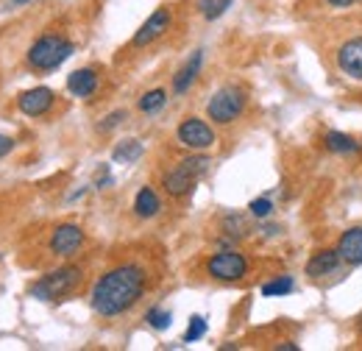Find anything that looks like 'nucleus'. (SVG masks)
<instances>
[{
  "label": "nucleus",
  "mask_w": 362,
  "mask_h": 351,
  "mask_svg": "<svg viewBox=\"0 0 362 351\" xmlns=\"http://www.w3.org/2000/svg\"><path fill=\"white\" fill-rule=\"evenodd\" d=\"M293 287H296V282L290 276H279V279H273V282H268L262 287V296H268V299H273V296H287V293H293Z\"/></svg>",
  "instance_id": "20"
},
{
  "label": "nucleus",
  "mask_w": 362,
  "mask_h": 351,
  "mask_svg": "<svg viewBox=\"0 0 362 351\" xmlns=\"http://www.w3.org/2000/svg\"><path fill=\"white\" fill-rule=\"evenodd\" d=\"M84 243V231L76 226V223H62L53 229V237H50V251L56 257H70L81 248Z\"/></svg>",
  "instance_id": "7"
},
{
  "label": "nucleus",
  "mask_w": 362,
  "mask_h": 351,
  "mask_svg": "<svg viewBox=\"0 0 362 351\" xmlns=\"http://www.w3.org/2000/svg\"><path fill=\"white\" fill-rule=\"evenodd\" d=\"M53 98H56L53 89L37 87V89L23 92V95L17 98V106H20L23 115H28V117H40V115H45L47 109L53 106Z\"/></svg>",
  "instance_id": "10"
},
{
  "label": "nucleus",
  "mask_w": 362,
  "mask_h": 351,
  "mask_svg": "<svg viewBox=\"0 0 362 351\" xmlns=\"http://www.w3.org/2000/svg\"><path fill=\"white\" fill-rule=\"evenodd\" d=\"M98 87V76H95V70L90 67H84V70H76L70 79H67V89L76 95V98H90L92 92Z\"/></svg>",
  "instance_id": "13"
},
{
  "label": "nucleus",
  "mask_w": 362,
  "mask_h": 351,
  "mask_svg": "<svg viewBox=\"0 0 362 351\" xmlns=\"http://www.w3.org/2000/svg\"><path fill=\"white\" fill-rule=\"evenodd\" d=\"M243 109H245V92L240 87L218 89V92L209 98V103H206L209 120H215V123H221V126L237 120V117L243 115Z\"/></svg>",
  "instance_id": "4"
},
{
  "label": "nucleus",
  "mask_w": 362,
  "mask_h": 351,
  "mask_svg": "<svg viewBox=\"0 0 362 351\" xmlns=\"http://www.w3.org/2000/svg\"><path fill=\"white\" fill-rule=\"evenodd\" d=\"M123 120H126V112H123V109H120V112H112V115L100 123V132H112V129H115L117 123H123Z\"/></svg>",
  "instance_id": "26"
},
{
  "label": "nucleus",
  "mask_w": 362,
  "mask_h": 351,
  "mask_svg": "<svg viewBox=\"0 0 362 351\" xmlns=\"http://www.w3.org/2000/svg\"><path fill=\"white\" fill-rule=\"evenodd\" d=\"M145 290V270L139 265H120L98 279L92 287V309L103 318L123 315L142 299Z\"/></svg>",
  "instance_id": "1"
},
{
  "label": "nucleus",
  "mask_w": 362,
  "mask_h": 351,
  "mask_svg": "<svg viewBox=\"0 0 362 351\" xmlns=\"http://www.w3.org/2000/svg\"><path fill=\"white\" fill-rule=\"evenodd\" d=\"M81 284V270L78 267H59L53 273H45L40 282L31 284V296L40 301H53L67 293H73Z\"/></svg>",
  "instance_id": "3"
},
{
  "label": "nucleus",
  "mask_w": 362,
  "mask_h": 351,
  "mask_svg": "<svg viewBox=\"0 0 362 351\" xmlns=\"http://www.w3.org/2000/svg\"><path fill=\"white\" fill-rule=\"evenodd\" d=\"M326 148L334 151V154H354V151H360V145L349 134H340V132L326 134Z\"/></svg>",
  "instance_id": "18"
},
{
  "label": "nucleus",
  "mask_w": 362,
  "mask_h": 351,
  "mask_svg": "<svg viewBox=\"0 0 362 351\" xmlns=\"http://www.w3.org/2000/svg\"><path fill=\"white\" fill-rule=\"evenodd\" d=\"M248 209H251L254 218H268V215L273 212V204L268 201V198H257V201H251Z\"/></svg>",
  "instance_id": "25"
},
{
  "label": "nucleus",
  "mask_w": 362,
  "mask_h": 351,
  "mask_svg": "<svg viewBox=\"0 0 362 351\" xmlns=\"http://www.w3.org/2000/svg\"><path fill=\"white\" fill-rule=\"evenodd\" d=\"M73 42H67L64 37H56V34H47L40 37L37 42L31 45L28 50V64L34 70H56L59 64H64L70 56H73Z\"/></svg>",
  "instance_id": "2"
},
{
  "label": "nucleus",
  "mask_w": 362,
  "mask_h": 351,
  "mask_svg": "<svg viewBox=\"0 0 362 351\" xmlns=\"http://www.w3.org/2000/svg\"><path fill=\"white\" fill-rule=\"evenodd\" d=\"M337 265H340V254L337 251H317L315 257L307 263V273L310 276H326V273H334L337 270Z\"/></svg>",
  "instance_id": "15"
},
{
  "label": "nucleus",
  "mask_w": 362,
  "mask_h": 351,
  "mask_svg": "<svg viewBox=\"0 0 362 351\" xmlns=\"http://www.w3.org/2000/svg\"><path fill=\"white\" fill-rule=\"evenodd\" d=\"M11 3H14V6H20V3H28V0H11Z\"/></svg>",
  "instance_id": "30"
},
{
  "label": "nucleus",
  "mask_w": 362,
  "mask_h": 351,
  "mask_svg": "<svg viewBox=\"0 0 362 351\" xmlns=\"http://www.w3.org/2000/svg\"><path fill=\"white\" fill-rule=\"evenodd\" d=\"M201 59H204V53H201V50H195V53H192V59H189L179 73H176V79H173V89H176L179 95H184L187 89L192 87V81H195V76H198V70H201Z\"/></svg>",
  "instance_id": "14"
},
{
  "label": "nucleus",
  "mask_w": 362,
  "mask_h": 351,
  "mask_svg": "<svg viewBox=\"0 0 362 351\" xmlns=\"http://www.w3.org/2000/svg\"><path fill=\"white\" fill-rule=\"evenodd\" d=\"M329 3H332V6H351L354 0H329Z\"/></svg>",
  "instance_id": "29"
},
{
  "label": "nucleus",
  "mask_w": 362,
  "mask_h": 351,
  "mask_svg": "<svg viewBox=\"0 0 362 351\" xmlns=\"http://www.w3.org/2000/svg\"><path fill=\"white\" fill-rule=\"evenodd\" d=\"M179 142L184 148H192V151H206L215 145V132L204 120L189 117L179 126Z\"/></svg>",
  "instance_id": "6"
},
{
  "label": "nucleus",
  "mask_w": 362,
  "mask_h": 351,
  "mask_svg": "<svg viewBox=\"0 0 362 351\" xmlns=\"http://www.w3.org/2000/svg\"><path fill=\"white\" fill-rule=\"evenodd\" d=\"M145 321L153 326V329H168L170 326V321H173V315L168 312V309H159V307H153V309H148V315H145Z\"/></svg>",
  "instance_id": "22"
},
{
  "label": "nucleus",
  "mask_w": 362,
  "mask_h": 351,
  "mask_svg": "<svg viewBox=\"0 0 362 351\" xmlns=\"http://www.w3.org/2000/svg\"><path fill=\"white\" fill-rule=\"evenodd\" d=\"M11 148H14V139H11V137H3V134H0V159H3V156H6V154H8Z\"/></svg>",
  "instance_id": "27"
},
{
  "label": "nucleus",
  "mask_w": 362,
  "mask_h": 351,
  "mask_svg": "<svg viewBox=\"0 0 362 351\" xmlns=\"http://www.w3.org/2000/svg\"><path fill=\"white\" fill-rule=\"evenodd\" d=\"M228 6H231V0H201V8H204V17L206 20H218Z\"/></svg>",
  "instance_id": "23"
},
{
  "label": "nucleus",
  "mask_w": 362,
  "mask_h": 351,
  "mask_svg": "<svg viewBox=\"0 0 362 351\" xmlns=\"http://www.w3.org/2000/svg\"><path fill=\"white\" fill-rule=\"evenodd\" d=\"M181 168H184V171H189L195 178H201V176L209 171V159H206V156H189V159H184V162H181Z\"/></svg>",
  "instance_id": "24"
},
{
  "label": "nucleus",
  "mask_w": 362,
  "mask_h": 351,
  "mask_svg": "<svg viewBox=\"0 0 362 351\" xmlns=\"http://www.w3.org/2000/svg\"><path fill=\"white\" fill-rule=\"evenodd\" d=\"M115 162H120V165H132L136 162L139 156H142V142L139 139H123L117 148H115Z\"/></svg>",
  "instance_id": "17"
},
{
  "label": "nucleus",
  "mask_w": 362,
  "mask_h": 351,
  "mask_svg": "<svg viewBox=\"0 0 362 351\" xmlns=\"http://www.w3.org/2000/svg\"><path fill=\"white\" fill-rule=\"evenodd\" d=\"M168 28H170V8H156V11L142 23V28L134 34V45L136 47L151 45L153 40H159Z\"/></svg>",
  "instance_id": "9"
},
{
  "label": "nucleus",
  "mask_w": 362,
  "mask_h": 351,
  "mask_svg": "<svg viewBox=\"0 0 362 351\" xmlns=\"http://www.w3.org/2000/svg\"><path fill=\"white\" fill-rule=\"evenodd\" d=\"M165 103H168V92H165V89H151V92H145V95L139 98V109H142L145 115L159 112Z\"/></svg>",
  "instance_id": "19"
},
{
  "label": "nucleus",
  "mask_w": 362,
  "mask_h": 351,
  "mask_svg": "<svg viewBox=\"0 0 362 351\" xmlns=\"http://www.w3.org/2000/svg\"><path fill=\"white\" fill-rule=\"evenodd\" d=\"M206 335V321L201 318V315H192L189 318V326H187V332H184V343H195V340H201Z\"/></svg>",
  "instance_id": "21"
},
{
  "label": "nucleus",
  "mask_w": 362,
  "mask_h": 351,
  "mask_svg": "<svg viewBox=\"0 0 362 351\" xmlns=\"http://www.w3.org/2000/svg\"><path fill=\"white\" fill-rule=\"evenodd\" d=\"M195 181H198V178L179 165L176 171H170V173L165 176V190H168L173 198H181V195H187V192L195 187Z\"/></svg>",
  "instance_id": "12"
},
{
  "label": "nucleus",
  "mask_w": 362,
  "mask_h": 351,
  "mask_svg": "<svg viewBox=\"0 0 362 351\" xmlns=\"http://www.w3.org/2000/svg\"><path fill=\"white\" fill-rule=\"evenodd\" d=\"M337 254H340L343 263H349V265L362 263V229H349V231L340 237Z\"/></svg>",
  "instance_id": "11"
},
{
  "label": "nucleus",
  "mask_w": 362,
  "mask_h": 351,
  "mask_svg": "<svg viewBox=\"0 0 362 351\" xmlns=\"http://www.w3.org/2000/svg\"><path fill=\"white\" fill-rule=\"evenodd\" d=\"M276 351H298V346H293V343H281V346H276Z\"/></svg>",
  "instance_id": "28"
},
{
  "label": "nucleus",
  "mask_w": 362,
  "mask_h": 351,
  "mask_svg": "<svg viewBox=\"0 0 362 351\" xmlns=\"http://www.w3.org/2000/svg\"><path fill=\"white\" fill-rule=\"evenodd\" d=\"M159 209H162L159 195H156L151 187H142V190L136 192V198H134V212L139 215V218H153Z\"/></svg>",
  "instance_id": "16"
},
{
  "label": "nucleus",
  "mask_w": 362,
  "mask_h": 351,
  "mask_svg": "<svg viewBox=\"0 0 362 351\" xmlns=\"http://www.w3.org/2000/svg\"><path fill=\"white\" fill-rule=\"evenodd\" d=\"M206 270H209V276L218 279V282H237V279H243V276L248 273V263H245V257L237 254V251H221V254H215V257L209 260Z\"/></svg>",
  "instance_id": "5"
},
{
  "label": "nucleus",
  "mask_w": 362,
  "mask_h": 351,
  "mask_svg": "<svg viewBox=\"0 0 362 351\" xmlns=\"http://www.w3.org/2000/svg\"><path fill=\"white\" fill-rule=\"evenodd\" d=\"M337 67H340L343 76H349L354 81H362V37L340 45V50H337Z\"/></svg>",
  "instance_id": "8"
}]
</instances>
